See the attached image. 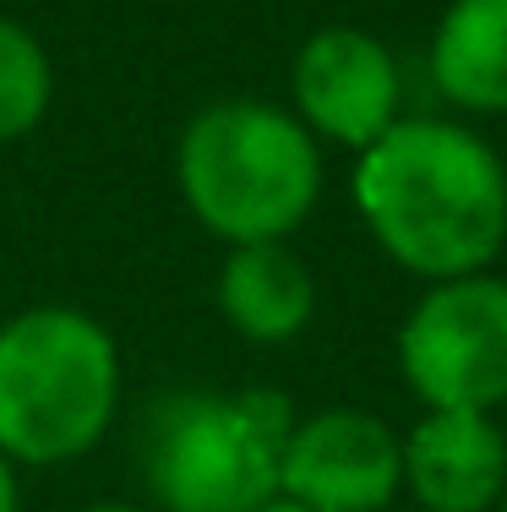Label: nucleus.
<instances>
[{
    "instance_id": "nucleus-4",
    "label": "nucleus",
    "mask_w": 507,
    "mask_h": 512,
    "mask_svg": "<svg viewBox=\"0 0 507 512\" xmlns=\"http://www.w3.org/2000/svg\"><path fill=\"white\" fill-rule=\"evenodd\" d=\"M295 409L268 387H180L148 409L142 480L159 512H257L279 496Z\"/></svg>"
},
{
    "instance_id": "nucleus-5",
    "label": "nucleus",
    "mask_w": 507,
    "mask_h": 512,
    "mask_svg": "<svg viewBox=\"0 0 507 512\" xmlns=\"http://www.w3.org/2000/svg\"><path fill=\"white\" fill-rule=\"evenodd\" d=\"M398 376L420 409L507 404V278L497 267L426 284L398 327Z\"/></svg>"
},
{
    "instance_id": "nucleus-3",
    "label": "nucleus",
    "mask_w": 507,
    "mask_h": 512,
    "mask_svg": "<svg viewBox=\"0 0 507 512\" xmlns=\"http://www.w3.org/2000/svg\"><path fill=\"white\" fill-rule=\"evenodd\" d=\"M126 360L115 333L77 306H28L0 322V453L55 469L110 436Z\"/></svg>"
},
{
    "instance_id": "nucleus-6",
    "label": "nucleus",
    "mask_w": 507,
    "mask_h": 512,
    "mask_svg": "<svg viewBox=\"0 0 507 512\" xmlns=\"http://www.w3.org/2000/svg\"><path fill=\"white\" fill-rule=\"evenodd\" d=\"M279 496L311 512H388L404 496V442L371 409H317L289 425Z\"/></svg>"
},
{
    "instance_id": "nucleus-9",
    "label": "nucleus",
    "mask_w": 507,
    "mask_h": 512,
    "mask_svg": "<svg viewBox=\"0 0 507 512\" xmlns=\"http://www.w3.org/2000/svg\"><path fill=\"white\" fill-rule=\"evenodd\" d=\"M219 316L246 344L279 349L295 344L317 316V278L289 251V240H257V246H229L213 278Z\"/></svg>"
},
{
    "instance_id": "nucleus-2",
    "label": "nucleus",
    "mask_w": 507,
    "mask_h": 512,
    "mask_svg": "<svg viewBox=\"0 0 507 512\" xmlns=\"http://www.w3.org/2000/svg\"><path fill=\"white\" fill-rule=\"evenodd\" d=\"M175 186L224 246L289 240L322 202V142L284 104L219 99L180 126Z\"/></svg>"
},
{
    "instance_id": "nucleus-13",
    "label": "nucleus",
    "mask_w": 507,
    "mask_h": 512,
    "mask_svg": "<svg viewBox=\"0 0 507 512\" xmlns=\"http://www.w3.org/2000/svg\"><path fill=\"white\" fill-rule=\"evenodd\" d=\"M77 512H159V507H142V502H88Z\"/></svg>"
},
{
    "instance_id": "nucleus-12",
    "label": "nucleus",
    "mask_w": 507,
    "mask_h": 512,
    "mask_svg": "<svg viewBox=\"0 0 507 512\" xmlns=\"http://www.w3.org/2000/svg\"><path fill=\"white\" fill-rule=\"evenodd\" d=\"M0 512H22V485H17V463L0 453Z\"/></svg>"
},
{
    "instance_id": "nucleus-7",
    "label": "nucleus",
    "mask_w": 507,
    "mask_h": 512,
    "mask_svg": "<svg viewBox=\"0 0 507 512\" xmlns=\"http://www.w3.org/2000/svg\"><path fill=\"white\" fill-rule=\"evenodd\" d=\"M398 60L371 28H317L289 60V109L317 142L371 148L398 120Z\"/></svg>"
},
{
    "instance_id": "nucleus-11",
    "label": "nucleus",
    "mask_w": 507,
    "mask_h": 512,
    "mask_svg": "<svg viewBox=\"0 0 507 512\" xmlns=\"http://www.w3.org/2000/svg\"><path fill=\"white\" fill-rule=\"evenodd\" d=\"M55 99V66L33 28L17 17H0V148L22 142L44 126Z\"/></svg>"
},
{
    "instance_id": "nucleus-14",
    "label": "nucleus",
    "mask_w": 507,
    "mask_h": 512,
    "mask_svg": "<svg viewBox=\"0 0 507 512\" xmlns=\"http://www.w3.org/2000/svg\"><path fill=\"white\" fill-rule=\"evenodd\" d=\"M257 512H311V507H300V502H289V496H273V502H262Z\"/></svg>"
},
{
    "instance_id": "nucleus-8",
    "label": "nucleus",
    "mask_w": 507,
    "mask_h": 512,
    "mask_svg": "<svg viewBox=\"0 0 507 512\" xmlns=\"http://www.w3.org/2000/svg\"><path fill=\"white\" fill-rule=\"evenodd\" d=\"M404 496L420 512H497L507 431L486 409H420L404 436Z\"/></svg>"
},
{
    "instance_id": "nucleus-15",
    "label": "nucleus",
    "mask_w": 507,
    "mask_h": 512,
    "mask_svg": "<svg viewBox=\"0 0 507 512\" xmlns=\"http://www.w3.org/2000/svg\"><path fill=\"white\" fill-rule=\"evenodd\" d=\"M497 512H507V491H502V502H497Z\"/></svg>"
},
{
    "instance_id": "nucleus-1",
    "label": "nucleus",
    "mask_w": 507,
    "mask_h": 512,
    "mask_svg": "<svg viewBox=\"0 0 507 512\" xmlns=\"http://www.w3.org/2000/svg\"><path fill=\"white\" fill-rule=\"evenodd\" d=\"M355 207L377 251L420 284L486 273L507 246V164L475 126L398 115L355 153Z\"/></svg>"
},
{
    "instance_id": "nucleus-10",
    "label": "nucleus",
    "mask_w": 507,
    "mask_h": 512,
    "mask_svg": "<svg viewBox=\"0 0 507 512\" xmlns=\"http://www.w3.org/2000/svg\"><path fill=\"white\" fill-rule=\"evenodd\" d=\"M431 82L464 115H507V0H448L431 33Z\"/></svg>"
}]
</instances>
